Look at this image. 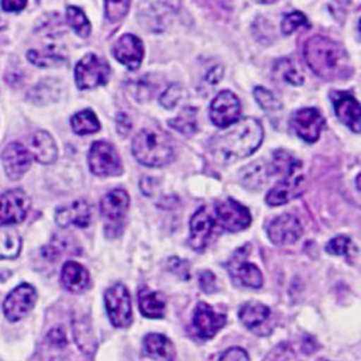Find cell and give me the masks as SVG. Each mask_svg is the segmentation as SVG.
<instances>
[{
  "mask_svg": "<svg viewBox=\"0 0 361 361\" xmlns=\"http://www.w3.org/2000/svg\"><path fill=\"white\" fill-rule=\"evenodd\" d=\"M128 7H130L128 1H107V3H104L107 20L111 23L121 20L126 16Z\"/></svg>",
  "mask_w": 361,
  "mask_h": 361,
  "instance_id": "74e56055",
  "label": "cell"
},
{
  "mask_svg": "<svg viewBox=\"0 0 361 361\" xmlns=\"http://www.w3.org/2000/svg\"><path fill=\"white\" fill-rule=\"evenodd\" d=\"M248 252H250L248 245L238 248L230 258V261L227 264V269H228L231 279L235 283L245 286V288L257 289L262 285V274L254 264L248 262V259H247Z\"/></svg>",
  "mask_w": 361,
  "mask_h": 361,
  "instance_id": "ba28073f",
  "label": "cell"
},
{
  "mask_svg": "<svg viewBox=\"0 0 361 361\" xmlns=\"http://www.w3.org/2000/svg\"><path fill=\"white\" fill-rule=\"evenodd\" d=\"M61 281H62V285L73 293H80L90 286L89 272L85 269L83 265L75 261H66L63 264L62 272H61Z\"/></svg>",
  "mask_w": 361,
  "mask_h": 361,
  "instance_id": "603a6c76",
  "label": "cell"
},
{
  "mask_svg": "<svg viewBox=\"0 0 361 361\" xmlns=\"http://www.w3.org/2000/svg\"><path fill=\"white\" fill-rule=\"evenodd\" d=\"M107 316L114 327H127L133 320L130 293L123 283H116L104 292Z\"/></svg>",
  "mask_w": 361,
  "mask_h": 361,
  "instance_id": "52a82bcc",
  "label": "cell"
},
{
  "mask_svg": "<svg viewBox=\"0 0 361 361\" xmlns=\"http://www.w3.org/2000/svg\"><path fill=\"white\" fill-rule=\"evenodd\" d=\"M199 283H200V288L206 293H213L217 289V286H216V276L210 271H204V272L200 274Z\"/></svg>",
  "mask_w": 361,
  "mask_h": 361,
  "instance_id": "60d3db41",
  "label": "cell"
},
{
  "mask_svg": "<svg viewBox=\"0 0 361 361\" xmlns=\"http://www.w3.org/2000/svg\"><path fill=\"white\" fill-rule=\"evenodd\" d=\"M27 6V3L24 0H6L1 1V8L8 11V13H16L23 10Z\"/></svg>",
  "mask_w": 361,
  "mask_h": 361,
  "instance_id": "f6af8a7d",
  "label": "cell"
},
{
  "mask_svg": "<svg viewBox=\"0 0 361 361\" xmlns=\"http://www.w3.org/2000/svg\"><path fill=\"white\" fill-rule=\"evenodd\" d=\"M214 219L206 207H200L190 219L189 245L195 251H203L213 234Z\"/></svg>",
  "mask_w": 361,
  "mask_h": 361,
  "instance_id": "ac0fdd59",
  "label": "cell"
},
{
  "mask_svg": "<svg viewBox=\"0 0 361 361\" xmlns=\"http://www.w3.org/2000/svg\"><path fill=\"white\" fill-rule=\"evenodd\" d=\"M303 55L309 68L320 78L333 79L338 75L341 52L338 45L331 39L323 35L312 37L305 44Z\"/></svg>",
  "mask_w": 361,
  "mask_h": 361,
  "instance_id": "3957f363",
  "label": "cell"
},
{
  "mask_svg": "<svg viewBox=\"0 0 361 361\" xmlns=\"http://www.w3.org/2000/svg\"><path fill=\"white\" fill-rule=\"evenodd\" d=\"M305 176L299 172L290 176L282 178L265 196V202L269 206H279L288 203L293 197L302 193Z\"/></svg>",
  "mask_w": 361,
  "mask_h": 361,
  "instance_id": "d6986e66",
  "label": "cell"
},
{
  "mask_svg": "<svg viewBox=\"0 0 361 361\" xmlns=\"http://www.w3.org/2000/svg\"><path fill=\"white\" fill-rule=\"evenodd\" d=\"M37 292L28 283H21L14 288L6 298L3 303V310L10 322H17L23 319L35 305Z\"/></svg>",
  "mask_w": 361,
  "mask_h": 361,
  "instance_id": "30bf717a",
  "label": "cell"
},
{
  "mask_svg": "<svg viewBox=\"0 0 361 361\" xmlns=\"http://www.w3.org/2000/svg\"><path fill=\"white\" fill-rule=\"evenodd\" d=\"M254 97L257 103L264 109V110H279L282 107V103L275 97V94L268 90L267 87L257 86L254 89Z\"/></svg>",
  "mask_w": 361,
  "mask_h": 361,
  "instance_id": "d590c367",
  "label": "cell"
},
{
  "mask_svg": "<svg viewBox=\"0 0 361 361\" xmlns=\"http://www.w3.org/2000/svg\"><path fill=\"white\" fill-rule=\"evenodd\" d=\"M238 317L247 329H250L257 334L264 336V334H268L271 330L268 327L271 310L268 306L262 303H257V302L244 303L238 310Z\"/></svg>",
  "mask_w": 361,
  "mask_h": 361,
  "instance_id": "ffe728a7",
  "label": "cell"
},
{
  "mask_svg": "<svg viewBox=\"0 0 361 361\" xmlns=\"http://www.w3.org/2000/svg\"><path fill=\"white\" fill-rule=\"evenodd\" d=\"M182 94H183V89L179 85L173 83L166 90H164V93L159 97V103L166 109H172L182 99Z\"/></svg>",
  "mask_w": 361,
  "mask_h": 361,
  "instance_id": "f35d334b",
  "label": "cell"
},
{
  "mask_svg": "<svg viewBox=\"0 0 361 361\" xmlns=\"http://www.w3.org/2000/svg\"><path fill=\"white\" fill-rule=\"evenodd\" d=\"M30 209V197L21 189H11L0 196V226L23 221Z\"/></svg>",
  "mask_w": 361,
  "mask_h": 361,
  "instance_id": "9c48e42d",
  "label": "cell"
},
{
  "mask_svg": "<svg viewBox=\"0 0 361 361\" xmlns=\"http://www.w3.org/2000/svg\"><path fill=\"white\" fill-rule=\"evenodd\" d=\"M30 151L20 142H10L1 152V162L7 176L13 180L20 179L31 165Z\"/></svg>",
  "mask_w": 361,
  "mask_h": 361,
  "instance_id": "9a60e30c",
  "label": "cell"
},
{
  "mask_svg": "<svg viewBox=\"0 0 361 361\" xmlns=\"http://www.w3.org/2000/svg\"><path fill=\"white\" fill-rule=\"evenodd\" d=\"M152 185H155V179L151 178H142L141 180V190L144 195H151L152 193Z\"/></svg>",
  "mask_w": 361,
  "mask_h": 361,
  "instance_id": "7dc6e473",
  "label": "cell"
},
{
  "mask_svg": "<svg viewBox=\"0 0 361 361\" xmlns=\"http://www.w3.org/2000/svg\"><path fill=\"white\" fill-rule=\"evenodd\" d=\"M319 361H327V360H323V358H322V360H319Z\"/></svg>",
  "mask_w": 361,
  "mask_h": 361,
  "instance_id": "c3c4849f",
  "label": "cell"
},
{
  "mask_svg": "<svg viewBox=\"0 0 361 361\" xmlns=\"http://www.w3.org/2000/svg\"><path fill=\"white\" fill-rule=\"evenodd\" d=\"M272 166L276 173L285 176H290L300 172L302 164L299 159H296L290 152L285 149H278L274 152V161Z\"/></svg>",
  "mask_w": 361,
  "mask_h": 361,
  "instance_id": "83f0119b",
  "label": "cell"
},
{
  "mask_svg": "<svg viewBox=\"0 0 361 361\" xmlns=\"http://www.w3.org/2000/svg\"><path fill=\"white\" fill-rule=\"evenodd\" d=\"M66 20L69 23V25L75 30V32L80 37H87L90 34V23L86 18L85 13L75 6H68L66 8Z\"/></svg>",
  "mask_w": 361,
  "mask_h": 361,
  "instance_id": "1f68e13d",
  "label": "cell"
},
{
  "mask_svg": "<svg viewBox=\"0 0 361 361\" xmlns=\"http://www.w3.org/2000/svg\"><path fill=\"white\" fill-rule=\"evenodd\" d=\"M351 248H353V241L347 235H337L331 238L326 245V251L333 255H345L350 252Z\"/></svg>",
  "mask_w": 361,
  "mask_h": 361,
  "instance_id": "8d00e7d4",
  "label": "cell"
},
{
  "mask_svg": "<svg viewBox=\"0 0 361 361\" xmlns=\"http://www.w3.org/2000/svg\"><path fill=\"white\" fill-rule=\"evenodd\" d=\"M331 100H333V106H334V111L336 116L338 117V120L348 126L354 133L360 131V104L358 102L348 93L344 92H334L331 94Z\"/></svg>",
  "mask_w": 361,
  "mask_h": 361,
  "instance_id": "44dd1931",
  "label": "cell"
},
{
  "mask_svg": "<svg viewBox=\"0 0 361 361\" xmlns=\"http://www.w3.org/2000/svg\"><path fill=\"white\" fill-rule=\"evenodd\" d=\"M71 126H72V130L79 135L92 134L100 130V123L96 114L90 109H86L73 114L71 118Z\"/></svg>",
  "mask_w": 361,
  "mask_h": 361,
  "instance_id": "4316f807",
  "label": "cell"
},
{
  "mask_svg": "<svg viewBox=\"0 0 361 361\" xmlns=\"http://www.w3.org/2000/svg\"><path fill=\"white\" fill-rule=\"evenodd\" d=\"M274 72L279 79H283L285 82H288L290 85H302L303 83V75L289 59H282V61L276 62L274 66Z\"/></svg>",
  "mask_w": 361,
  "mask_h": 361,
  "instance_id": "d6a6232c",
  "label": "cell"
},
{
  "mask_svg": "<svg viewBox=\"0 0 361 361\" xmlns=\"http://www.w3.org/2000/svg\"><path fill=\"white\" fill-rule=\"evenodd\" d=\"M221 73H223V69L221 66H216V68H212L206 76V82H209L210 85H214L220 80L221 78Z\"/></svg>",
  "mask_w": 361,
  "mask_h": 361,
  "instance_id": "bcb514c9",
  "label": "cell"
},
{
  "mask_svg": "<svg viewBox=\"0 0 361 361\" xmlns=\"http://www.w3.org/2000/svg\"><path fill=\"white\" fill-rule=\"evenodd\" d=\"M220 361H248V354L240 347H233L220 357Z\"/></svg>",
  "mask_w": 361,
  "mask_h": 361,
  "instance_id": "b9f144b4",
  "label": "cell"
},
{
  "mask_svg": "<svg viewBox=\"0 0 361 361\" xmlns=\"http://www.w3.org/2000/svg\"><path fill=\"white\" fill-rule=\"evenodd\" d=\"M264 130L258 120L247 117L234 124L228 131L214 135L209 141V151L216 161L233 164L251 155L261 144Z\"/></svg>",
  "mask_w": 361,
  "mask_h": 361,
  "instance_id": "6da1fadb",
  "label": "cell"
},
{
  "mask_svg": "<svg viewBox=\"0 0 361 361\" xmlns=\"http://www.w3.org/2000/svg\"><path fill=\"white\" fill-rule=\"evenodd\" d=\"M290 124L299 138L307 142H314L324 127V118L319 113V110L313 107H307L293 113L290 118Z\"/></svg>",
  "mask_w": 361,
  "mask_h": 361,
  "instance_id": "4fadbf2b",
  "label": "cell"
},
{
  "mask_svg": "<svg viewBox=\"0 0 361 361\" xmlns=\"http://www.w3.org/2000/svg\"><path fill=\"white\" fill-rule=\"evenodd\" d=\"M90 171L97 176H114L123 172L121 161L114 147L106 141L92 144L87 154Z\"/></svg>",
  "mask_w": 361,
  "mask_h": 361,
  "instance_id": "8992f818",
  "label": "cell"
},
{
  "mask_svg": "<svg viewBox=\"0 0 361 361\" xmlns=\"http://www.w3.org/2000/svg\"><path fill=\"white\" fill-rule=\"evenodd\" d=\"M110 76V66L106 59L87 54L85 55L75 68L76 86L82 90L93 89L96 86L104 85Z\"/></svg>",
  "mask_w": 361,
  "mask_h": 361,
  "instance_id": "5b68a950",
  "label": "cell"
},
{
  "mask_svg": "<svg viewBox=\"0 0 361 361\" xmlns=\"http://www.w3.org/2000/svg\"><path fill=\"white\" fill-rule=\"evenodd\" d=\"M21 240L18 233L11 227H0V259L16 258L20 252Z\"/></svg>",
  "mask_w": 361,
  "mask_h": 361,
  "instance_id": "f1b7e54d",
  "label": "cell"
},
{
  "mask_svg": "<svg viewBox=\"0 0 361 361\" xmlns=\"http://www.w3.org/2000/svg\"><path fill=\"white\" fill-rule=\"evenodd\" d=\"M268 176V171L264 165V162H252L243 168L240 172V179L245 188L257 189L259 188Z\"/></svg>",
  "mask_w": 361,
  "mask_h": 361,
  "instance_id": "f546056e",
  "label": "cell"
},
{
  "mask_svg": "<svg viewBox=\"0 0 361 361\" xmlns=\"http://www.w3.org/2000/svg\"><path fill=\"white\" fill-rule=\"evenodd\" d=\"M168 267L172 272L178 274L179 276L182 278H188V262L183 261V259H179V258H171L169 262H168Z\"/></svg>",
  "mask_w": 361,
  "mask_h": 361,
  "instance_id": "7bdbcfd3",
  "label": "cell"
},
{
  "mask_svg": "<svg viewBox=\"0 0 361 361\" xmlns=\"http://www.w3.org/2000/svg\"><path fill=\"white\" fill-rule=\"evenodd\" d=\"M55 220L61 227L76 226L87 227L92 220L90 207L85 200H75L66 206H62L56 210Z\"/></svg>",
  "mask_w": 361,
  "mask_h": 361,
  "instance_id": "7402d4cb",
  "label": "cell"
},
{
  "mask_svg": "<svg viewBox=\"0 0 361 361\" xmlns=\"http://www.w3.org/2000/svg\"><path fill=\"white\" fill-rule=\"evenodd\" d=\"M227 322V317L221 313L214 312L209 305L200 302L197 303L193 313V327L196 334L203 338H212Z\"/></svg>",
  "mask_w": 361,
  "mask_h": 361,
  "instance_id": "e0dca14e",
  "label": "cell"
},
{
  "mask_svg": "<svg viewBox=\"0 0 361 361\" xmlns=\"http://www.w3.org/2000/svg\"><path fill=\"white\" fill-rule=\"evenodd\" d=\"M133 154L147 166H164L173 158V148L165 133L145 128L133 140Z\"/></svg>",
  "mask_w": 361,
  "mask_h": 361,
  "instance_id": "7a4b0ae2",
  "label": "cell"
},
{
  "mask_svg": "<svg viewBox=\"0 0 361 361\" xmlns=\"http://www.w3.org/2000/svg\"><path fill=\"white\" fill-rule=\"evenodd\" d=\"M30 154L41 164H52L56 159L58 149L54 138L47 131H37L30 138Z\"/></svg>",
  "mask_w": 361,
  "mask_h": 361,
  "instance_id": "cb8c5ba5",
  "label": "cell"
},
{
  "mask_svg": "<svg viewBox=\"0 0 361 361\" xmlns=\"http://www.w3.org/2000/svg\"><path fill=\"white\" fill-rule=\"evenodd\" d=\"M116 123H117V131H118V134H120L121 137H126V135L128 134L130 128H131V121H130L128 116H127L126 113H118Z\"/></svg>",
  "mask_w": 361,
  "mask_h": 361,
  "instance_id": "ee69618b",
  "label": "cell"
},
{
  "mask_svg": "<svg viewBox=\"0 0 361 361\" xmlns=\"http://www.w3.org/2000/svg\"><path fill=\"white\" fill-rule=\"evenodd\" d=\"M144 353L152 358L171 361L173 357V345L172 343L162 334L151 333L145 336L142 341Z\"/></svg>",
  "mask_w": 361,
  "mask_h": 361,
  "instance_id": "d4e9b609",
  "label": "cell"
},
{
  "mask_svg": "<svg viewBox=\"0 0 361 361\" xmlns=\"http://www.w3.org/2000/svg\"><path fill=\"white\" fill-rule=\"evenodd\" d=\"M216 214L223 226L228 231H241L251 223L250 210L234 199H226L216 206Z\"/></svg>",
  "mask_w": 361,
  "mask_h": 361,
  "instance_id": "7c38bea8",
  "label": "cell"
},
{
  "mask_svg": "<svg viewBox=\"0 0 361 361\" xmlns=\"http://www.w3.org/2000/svg\"><path fill=\"white\" fill-rule=\"evenodd\" d=\"M140 310L145 317L158 319L165 313V300L161 293L149 289H141L138 293Z\"/></svg>",
  "mask_w": 361,
  "mask_h": 361,
  "instance_id": "484cf974",
  "label": "cell"
},
{
  "mask_svg": "<svg viewBox=\"0 0 361 361\" xmlns=\"http://www.w3.org/2000/svg\"><path fill=\"white\" fill-rule=\"evenodd\" d=\"M267 231L269 240L274 244L285 245L295 243L300 237L303 227L300 220L295 214L285 213L271 220Z\"/></svg>",
  "mask_w": 361,
  "mask_h": 361,
  "instance_id": "5bb4252c",
  "label": "cell"
},
{
  "mask_svg": "<svg viewBox=\"0 0 361 361\" xmlns=\"http://www.w3.org/2000/svg\"><path fill=\"white\" fill-rule=\"evenodd\" d=\"M169 126L175 128L176 131L185 134V135H192L197 130V123H196V109L195 107H185L182 111L169 120Z\"/></svg>",
  "mask_w": 361,
  "mask_h": 361,
  "instance_id": "4dcf8cb0",
  "label": "cell"
},
{
  "mask_svg": "<svg viewBox=\"0 0 361 361\" xmlns=\"http://www.w3.org/2000/svg\"><path fill=\"white\" fill-rule=\"evenodd\" d=\"M151 93H152V87L149 86V82L147 80V76L145 78H141V80H138L137 83H134V90H133V94L134 97H137L138 100H148L151 97Z\"/></svg>",
  "mask_w": 361,
  "mask_h": 361,
  "instance_id": "ab89813d",
  "label": "cell"
},
{
  "mask_svg": "<svg viewBox=\"0 0 361 361\" xmlns=\"http://www.w3.org/2000/svg\"><path fill=\"white\" fill-rule=\"evenodd\" d=\"M111 52L120 63L127 66L130 71H134L141 65L144 47L138 37L133 34H124L116 41Z\"/></svg>",
  "mask_w": 361,
  "mask_h": 361,
  "instance_id": "2e32d148",
  "label": "cell"
},
{
  "mask_svg": "<svg viewBox=\"0 0 361 361\" xmlns=\"http://www.w3.org/2000/svg\"><path fill=\"white\" fill-rule=\"evenodd\" d=\"M28 59L35 63L37 66H51V65H56L59 62H63L65 58L52 51L51 48H48L45 52H39V51H30L28 52Z\"/></svg>",
  "mask_w": 361,
  "mask_h": 361,
  "instance_id": "e575fe53",
  "label": "cell"
},
{
  "mask_svg": "<svg viewBox=\"0 0 361 361\" xmlns=\"http://www.w3.org/2000/svg\"><path fill=\"white\" fill-rule=\"evenodd\" d=\"M241 106L234 93L230 90H223L220 92L213 102L210 103L209 114L210 120L217 126V127H228L234 124L240 116Z\"/></svg>",
  "mask_w": 361,
  "mask_h": 361,
  "instance_id": "8fae6325",
  "label": "cell"
},
{
  "mask_svg": "<svg viewBox=\"0 0 361 361\" xmlns=\"http://www.w3.org/2000/svg\"><path fill=\"white\" fill-rule=\"evenodd\" d=\"M130 197L124 189H113L100 200V213L106 221V234L117 237L123 230V220L127 213Z\"/></svg>",
  "mask_w": 361,
  "mask_h": 361,
  "instance_id": "277c9868",
  "label": "cell"
},
{
  "mask_svg": "<svg viewBox=\"0 0 361 361\" xmlns=\"http://www.w3.org/2000/svg\"><path fill=\"white\" fill-rule=\"evenodd\" d=\"M299 27H309V23L305 14H302L300 11H290L283 16L281 23V31L283 35L292 34Z\"/></svg>",
  "mask_w": 361,
  "mask_h": 361,
  "instance_id": "836d02e7",
  "label": "cell"
}]
</instances>
